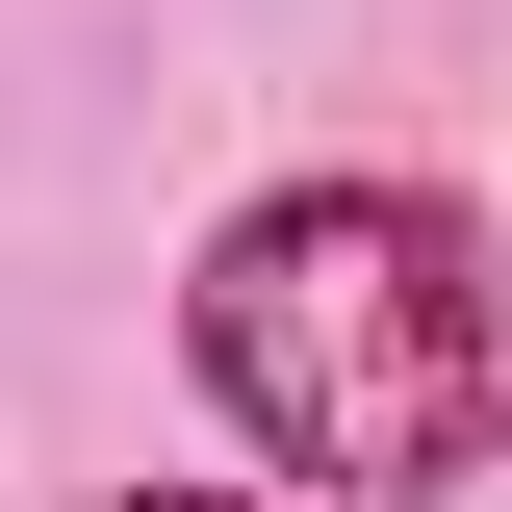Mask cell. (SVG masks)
<instances>
[{
	"mask_svg": "<svg viewBox=\"0 0 512 512\" xmlns=\"http://www.w3.org/2000/svg\"><path fill=\"white\" fill-rule=\"evenodd\" d=\"M180 384L256 436V487H308V512H461L512 461V231H487V180L308 154V180L205 205Z\"/></svg>",
	"mask_w": 512,
	"mask_h": 512,
	"instance_id": "obj_1",
	"label": "cell"
},
{
	"mask_svg": "<svg viewBox=\"0 0 512 512\" xmlns=\"http://www.w3.org/2000/svg\"><path fill=\"white\" fill-rule=\"evenodd\" d=\"M77 512H308V487H77Z\"/></svg>",
	"mask_w": 512,
	"mask_h": 512,
	"instance_id": "obj_2",
	"label": "cell"
}]
</instances>
